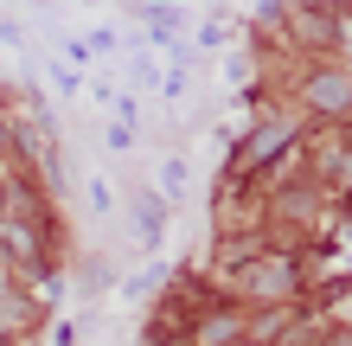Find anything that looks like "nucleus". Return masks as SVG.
Returning <instances> with one entry per match:
<instances>
[{"label": "nucleus", "instance_id": "obj_3", "mask_svg": "<svg viewBox=\"0 0 352 346\" xmlns=\"http://www.w3.org/2000/svg\"><path fill=\"white\" fill-rule=\"evenodd\" d=\"M141 231H148V244L160 237V206H141Z\"/></svg>", "mask_w": 352, "mask_h": 346}, {"label": "nucleus", "instance_id": "obj_5", "mask_svg": "<svg viewBox=\"0 0 352 346\" xmlns=\"http://www.w3.org/2000/svg\"><path fill=\"white\" fill-rule=\"evenodd\" d=\"M0 141H7V129H0Z\"/></svg>", "mask_w": 352, "mask_h": 346}, {"label": "nucleus", "instance_id": "obj_2", "mask_svg": "<svg viewBox=\"0 0 352 346\" xmlns=\"http://www.w3.org/2000/svg\"><path fill=\"white\" fill-rule=\"evenodd\" d=\"M282 135H288V129H282V122H276V129H263V135H256V148H250V160H269V154H276V148H282Z\"/></svg>", "mask_w": 352, "mask_h": 346}, {"label": "nucleus", "instance_id": "obj_4", "mask_svg": "<svg viewBox=\"0 0 352 346\" xmlns=\"http://www.w3.org/2000/svg\"><path fill=\"white\" fill-rule=\"evenodd\" d=\"M0 212H7V186H0Z\"/></svg>", "mask_w": 352, "mask_h": 346}, {"label": "nucleus", "instance_id": "obj_1", "mask_svg": "<svg viewBox=\"0 0 352 346\" xmlns=\"http://www.w3.org/2000/svg\"><path fill=\"white\" fill-rule=\"evenodd\" d=\"M314 103L320 109H346L352 103V84H346V77H320V84H314Z\"/></svg>", "mask_w": 352, "mask_h": 346}]
</instances>
